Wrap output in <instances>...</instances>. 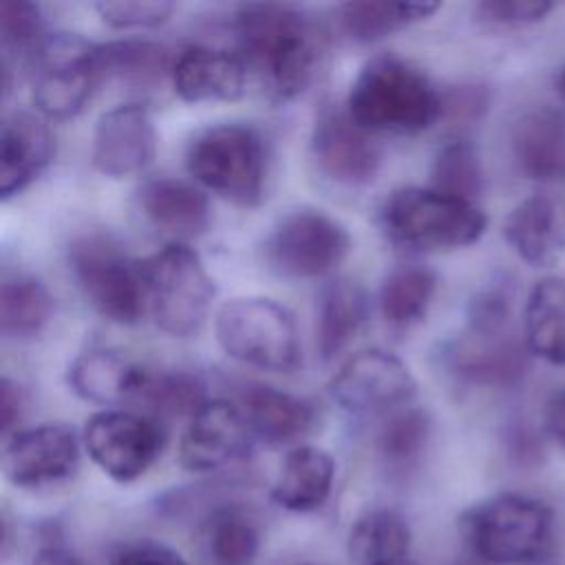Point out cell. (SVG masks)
<instances>
[{"label":"cell","instance_id":"cell-36","mask_svg":"<svg viewBox=\"0 0 565 565\" xmlns=\"http://www.w3.org/2000/svg\"><path fill=\"white\" fill-rule=\"evenodd\" d=\"M44 35L46 33L42 29V15L33 2H26V0L0 2V40L4 51L2 62H9L13 55L31 62Z\"/></svg>","mask_w":565,"mask_h":565},{"label":"cell","instance_id":"cell-39","mask_svg":"<svg viewBox=\"0 0 565 565\" xmlns=\"http://www.w3.org/2000/svg\"><path fill=\"white\" fill-rule=\"evenodd\" d=\"M547 0H486L477 4V13L494 24H532L552 11Z\"/></svg>","mask_w":565,"mask_h":565},{"label":"cell","instance_id":"cell-11","mask_svg":"<svg viewBox=\"0 0 565 565\" xmlns=\"http://www.w3.org/2000/svg\"><path fill=\"white\" fill-rule=\"evenodd\" d=\"M82 441L104 475L113 481L130 483L157 461L163 448V430L146 415L102 411L86 422Z\"/></svg>","mask_w":565,"mask_h":565},{"label":"cell","instance_id":"cell-42","mask_svg":"<svg viewBox=\"0 0 565 565\" xmlns=\"http://www.w3.org/2000/svg\"><path fill=\"white\" fill-rule=\"evenodd\" d=\"M545 428L558 444L565 446V388L550 399L545 411Z\"/></svg>","mask_w":565,"mask_h":565},{"label":"cell","instance_id":"cell-14","mask_svg":"<svg viewBox=\"0 0 565 565\" xmlns=\"http://www.w3.org/2000/svg\"><path fill=\"white\" fill-rule=\"evenodd\" d=\"M311 150L318 168L344 185H364L375 179L380 150L369 130L353 121L349 110L327 106L320 110L311 132Z\"/></svg>","mask_w":565,"mask_h":565},{"label":"cell","instance_id":"cell-43","mask_svg":"<svg viewBox=\"0 0 565 565\" xmlns=\"http://www.w3.org/2000/svg\"><path fill=\"white\" fill-rule=\"evenodd\" d=\"M33 565H82V561L62 547H44L35 554Z\"/></svg>","mask_w":565,"mask_h":565},{"label":"cell","instance_id":"cell-9","mask_svg":"<svg viewBox=\"0 0 565 565\" xmlns=\"http://www.w3.org/2000/svg\"><path fill=\"white\" fill-rule=\"evenodd\" d=\"M33 102L53 119L77 115L104 82L99 44L77 33H46L33 57Z\"/></svg>","mask_w":565,"mask_h":565},{"label":"cell","instance_id":"cell-8","mask_svg":"<svg viewBox=\"0 0 565 565\" xmlns=\"http://www.w3.org/2000/svg\"><path fill=\"white\" fill-rule=\"evenodd\" d=\"M68 265L86 300L108 320L135 324L143 313L146 287L139 263L104 234H86L71 243Z\"/></svg>","mask_w":565,"mask_h":565},{"label":"cell","instance_id":"cell-2","mask_svg":"<svg viewBox=\"0 0 565 565\" xmlns=\"http://www.w3.org/2000/svg\"><path fill=\"white\" fill-rule=\"evenodd\" d=\"M347 110L369 132L411 135L439 119L444 99L422 68L397 55H377L353 79Z\"/></svg>","mask_w":565,"mask_h":565},{"label":"cell","instance_id":"cell-23","mask_svg":"<svg viewBox=\"0 0 565 565\" xmlns=\"http://www.w3.org/2000/svg\"><path fill=\"white\" fill-rule=\"evenodd\" d=\"M238 408L252 435L267 444L296 441L313 424V411L307 402L267 384H247Z\"/></svg>","mask_w":565,"mask_h":565},{"label":"cell","instance_id":"cell-44","mask_svg":"<svg viewBox=\"0 0 565 565\" xmlns=\"http://www.w3.org/2000/svg\"><path fill=\"white\" fill-rule=\"evenodd\" d=\"M554 88H556V93L561 95V99L565 102V64L558 68V73H556V77H554Z\"/></svg>","mask_w":565,"mask_h":565},{"label":"cell","instance_id":"cell-17","mask_svg":"<svg viewBox=\"0 0 565 565\" xmlns=\"http://www.w3.org/2000/svg\"><path fill=\"white\" fill-rule=\"evenodd\" d=\"M152 373L135 358L115 349H90L68 364L71 391L93 404H124L143 397Z\"/></svg>","mask_w":565,"mask_h":565},{"label":"cell","instance_id":"cell-20","mask_svg":"<svg viewBox=\"0 0 565 565\" xmlns=\"http://www.w3.org/2000/svg\"><path fill=\"white\" fill-rule=\"evenodd\" d=\"M55 141L46 124L29 113H13L0 130V194L22 192L49 166Z\"/></svg>","mask_w":565,"mask_h":565},{"label":"cell","instance_id":"cell-27","mask_svg":"<svg viewBox=\"0 0 565 565\" xmlns=\"http://www.w3.org/2000/svg\"><path fill=\"white\" fill-rule=\"evenodd\" d=\"M411 547V527L395 510L364 512L349 532L347 550L353 565H388L404 561Z\"/></svg>","mask_w":565,"mask_h":565},{"label":"cell","instance_id":"cell-24","mask_svg":"<svg viewBox=\"0 0 565 565\" xmlns=\"http://www.w3.org/2000/svg\"><path fill=\"white\" fill-rule=\"evenodd\" d=\"M146 216L161 230L177 236H196L210 225L205 194L179 179H152L139 192Z\"/></svg>","mask_w":565,"mask_h":565},{"label":"cell","instance_id":"cell-4","mask_svg":"<svg viewBox=\"0 0 565 565\" xmlns=\"http://www.w3.org/2000/svg\"><path fill=\"white\" fill-rule=\"evenodd\" d=\"M188 172L214 194L249 207L263 199L267 146L247 124H218L201 130L185 150Z\"/></svg>","mask_w":565,"mask_h":565},{"label":"cell","instance_id":"cell-5","mask_svg":"<svg viewBox=\"0 0 565 565\" xmlns=\"http://www.w3.org/2000/svg\"><path fill=\"white\" fill-rule=\"evenodd\" d=\"M488 218L472 203L435 188L395 190L382 205V227L391 241L415 249H455L472 245Z\"/></svg>","mask_w":565,"mask_h":565},{"label":"cell","instance_id":"cell-28","mask_svg":"<svg viewBox=\"0 0 565 565\" xmlns=\"http://www.w3.org/2000/svg\"><path fill=\"white\" fill-rule=\"evenodd\" d=\"M439 2H347L338 9L340 24L358 42H373L408 24L430 18Z\"/></svg>","mask_w":565,"mask_h":565},{"label":"cell","instance_id":"cell-19","mask_svg":"<svg viewBox=\"0 0 565 565\" xmlns=\"http://www.w3.org/2000/svg\"><path fill=\"white\" fill-rule=\"evenodd\" d=\"M508 245L534 267H550L565 254V205L547 194L523 199L505 216Z\"/></svg>","mask_w":565,"mask_h":565},{"label":"cell","instance_id":"cell-31","mask_svg":"<svg viewBox=\"0 0 565 565\" xmlns=\"http://www.w3.org/2000/svg\"><path fill=\"white\" fill-rule=\"evenodd\" d=\"M437 278L428 267L402 265L393 269L380 289V311L388 324L408 327L424 318Z\"/></svg>","mask_w":565,"mask_h":565},{"label":"cell","instance_id":"cell-3","mask_svg":"<svg viewBox=\"0 0 565 565\" xmlns=\"http://www.w3.org/2000/svg\"><path fill=\"white\" fill-rule=\"evenodd\" d=\"M470 552L492 565H525L545 558L554 545V514L541 499L499 492L468 508L459 519Z\"/></svg>","mask_w":565,"mask_h":565},{"label":"cell","instance_id":"cell-34","mask_svg":"<svg viewBox=\"0 0 565 565\" xmlns=\"http://www.w3.org/2000/svg\"><path fill=\"white\" fill-rule=\"evenodd\" d=\"M430 177L435 190L463 201H472L483 185L479 154L466 139H450L439 148Z\"/></svg>","mask_w":565,"mask_h":565},{"label":"cell","instance_id":"cell-30","mask_svg":"<svg viewBox=\"0 0 565 565\" xmlns=\"http://www.w3.org/2000/svg\"><path fill=\"white\" fill-rule=\"evenodd\" d=\"M455 373L466 380L492 384L505 382L521 371V358L512 342L501 340V333H472L457 342L448 353Z\"/></svg>","mask_w":565,"mask_h":565},{"label":"cell","instance_id":"cell-21","mask_svg":"<svg viewBox=\"0 0 565 565\" xmlns=\"http://www.w3.org/2000/svg\"><path fill=\"white\" fill-rule=\"evenodd\" d=\"M512 152L527 179L565 177V117L550 106L523 113L512 128Z\"/></svg>","mask_w":565,"mask_h":565},{"label":"cell","instance_id":"cell-41","mask_svg":"<svg viewBox=\"0 0 565 565\" xmlns=\"http://www.w3.org/2000/svg\"><path fill=\"white\" fill-rule=\"evenodd\" d=\"M22 404H24L22 388L15 382H11L9 377H2V382H0V428L4 435L18 424V419L22 415Z\"/></svg>","mask_w":565,"mask_h":565},{"label":"cell","instance_id":"cell-10","mask_svg":"<svg viewBox=\"0 0 565 565\" xmlns=\"http://www.w3.org/2000/svg\"><path fill=\"white\" fill-rule=\"evenodd\" d=\"M349 247L342 223L322 210L300 207L278 218L265 241V258L282 276L313 278L338 267Z\"/></svg>","mask_w":565,"mask_h":565},{"label":"cell","instance_id":"cell-6","mask_svg":"<svg viewBox=\"0 0 565 565\" xmlns=\"http://www.w3.org/2000/svg\"><path fill=\"white\" fill-rule=\"evenodd\" d=\"M223 351L249 366L289 373L300 364V335L294 316L263 296L227 300L216 313Z\"/></svg>","mask_w":565,"mask_h":565},{"label":"cell","instance_id":"cell-40","mask_svg":"<svg viewBox=\"0 0 565 565\" xmlns=\"http://www.w3.org/2000/svg\"><path fill=\"white\" fill-rule=\"evenodd\" d=\"M110 565H188L183 556L157 541H135L117 550Z\"/></svg>","mask_w":565,"mask_h":565},{"label":"cell","instance_id":"cell-13","mask_svg":"<svg viewBox=\"0 0 565 565\" xmlns=\"http://www.w3.org/2000/svg\"><path fill=\"white\" fill-rule=\"evenodd\" d=\"M77 461L79 441L66 424H40L18 430L2 450L4 477L24 490H38L68 479Z\"/></svg>","mask_w":565,"mask_h":565},{"label":"cell","instance_id":"cell-15","mask_svg":"<svg viewBox=\"0 0 565 565\" xmlns=\"http://www.w3.org/2000/svg\"><path fill=\"white\" fill-rule=\"evenodd\" d=\"M252 430L238 406L207 399L185 426L179 441V463L190 472H210L241 457Z\"/></svg>","mask_w":565,"mask_h":565},{"label":"cell","instance_id":"cell-12","mask_svg":"<svg viewBox=\"0 0 565 565\" xmlns=\"http://www.w3.org/2000/svg\"><path fill=\"white\" fill-rule=\"evenodd\" d=\"M417 384L408 366L382 349L349 358L329 382L331 399L353 415H375L415 397Z\"/></svg>","mask_w":565,"mask_h":565},{"label":"cell","instance_id":"cell-25","mask_svg":"<svg viewBox=\"0 0 565 565\" xmlns=\"http://www.w3.org/2000/svg\"><path fill=\"white\" fill-rule=\"evenodd\" d=\"M523 333L527 349L558 366H565V280H539L525 300Z\"/></svg>","mask_w":565,"mask_h":565},{"label":"cell","instance_id":"cell-33","mask_svg":"<svg viewBox=\"0 0 565 565\" xmlns=\"http://www.w3.org/2000/svg\"><path fill=\"white\" fill-rule=\"evenodd\" d=\"M260 545L256 523L238 508H221L207 525V547L216 565H252Z\"/></svg>","mask_w":565,"mask_h":565},{"label":"cell","instance_id":"cell-37","mask_svg":"<svg viewBox=\"0 0 565 565\" xmlns=\"http://www.w3.org/2000/svg\"><path fill=\"white\" fill-rule=\"evenodd\" d=\"M161 415H194L207 399L205 386L196 375L177 371L152 375L141 397Z\"/></svg>","mask_w":565,"mask_h":565},{"label":"cell","instance_id":"cell-18","mask_svg":"<svg viewBox=\"0 0 565 565\" xmlns=\"http://www.w3.org/2000/svg\"><path fill=\"white\" fill-rule=\"evenodd\" d=\"M177 95L183 102H234L245 93L247 68L238 53L214 46L183 49L170 68Z\"/></svg>","mask_w":565,"mask_h":565},{"label":"cell","instance_id":"cell-35","mask_svg":"<svg viewBox=\"0 0 565 565\" xmlns=\"http://www.w3.org/2000/svg\"><path fill=\"white\" fill-rule=\"evenodd\" d=\"M430 435V419L426 411L406 406L388 417L377 437L380 455L395 468L411 466L419 459Z\"/></svg>","mask_w":565,"mask_h":565},{"label":"cell","instance_id":"cell-1","mask_svg":"<svg viewBox=\"0 0 565 565\" xmlns=\"http://www.w3.org/2000/svg\"><path fill=\"white\" fill-rule=\"evenodd\" d=\"M238 55L267 99L291 102L313 79L322 57V33L300 9L263 2L236 13Z\"/></svg>","mask_w":565,"mask_h":565},{"label":"cell","instance_id":"cell-45","mask_svg":"<svg viewBox=\"0 0 565 565\" xmlns=\"http://www.w3.org/2000/svg\"><path fill=\"white\" fill-rule=\"evenodd\" d=\"M388 565H415V563H411L408 558H404V561H397V563H388Z\"/></svg>","mask_w":565,"mask_h":565},{"label":"cell","instance_id":"cell-26","mask_svg":"<svg viewBox=\"0 0 565 565\" xmlns=\"http://www.w3.org/2000/svg\"><path fill=\"white\" fill-rule=\"evenodd\" d=\"M369 313L364 289L349 278L329 282L318 300V349L324 360L335 358L362 329Z\"/></svg>","mask_w":565,"mask_h":565},{"label":"cell","instance_id":"cell-7","mask_svg":"<svg viewBox=\"0 0 565 565\" xmlns=\"http://www.w3.org/2000/svg\"><path fill=\"white\" fill-rule=\"evenodd\" d=\"M139 269L157 327L174 338L196 333L214 298L212 278L199 254L170 243L141 260Z\"/></svg>","mask_w":565,"mask_h":565},{"label":"cell","instance_id":"cell-32","mask_svg":"<svg viewBox=\"0 0 565 565\" xmlns=\"http://www.w3.org/2000/svg\"><path fill=\"white\" fill-rule=\"evenodd\" d=\"M99 64L104 79L117 77L130 84H154L168 71L170 55L157 42L121 40L99 44Z\"/></svg>","mask_w":565,"mask_h":565},{"label":"cell","instance_id":"cell-29","mask_svg":"<svg viewBox=\"0 0 565 565\" xmlns=\"http://www.w3.org/2000/svg\"><path fill=\"white\" fill-rule=\"evenodd\" d=\"M53 313V296L33 276H13L0 289V331L4 338L38 335Z\"/></svg>","mask_w":565,"mask_h":565},{"label":"cell","instance_id":"cell-22","mask_svg":"<svg viewBox=\"0 0 565 565\" xmlns=\"http://www.w3.org/2000/svg\"><path fill=\"white\" fill-rule=\"evenodd\" d=\"M333 477L335 461L327 450L298 446L282 459L271 486V499L289 512H311L327 501Z\"/></svg>","mask_w":565,"mask_h":565},{"label":"cell","instance_id":"cell-16","mask_svg":"<svg viewBox=\"0 0 565 565\" xmlns=\"http://www.w3.org/2000/svg\"><path fill=\"white\" fill-rule=\"evenodd\" d=\"M154 126L146 106L128 102L106 110L93 135V166L108 177L143 170L154 157Z\"/></svg>","mask_w":565,"mask_h":565},{"label":"cell","instance_id":"cell-38","mask_svg":"<svg viewBox=\"0 0 565 565\" xmlns=\"http://www.w3.org/2000/svg\"><path fill=\"white\" fill-rule=\"evenodd\" d=\"M95 9L113 29H146L166 22L174 7L166 0H115L97 2Z\"/></svg>","mask_w":565,"mask_h":565}]
</instances>
